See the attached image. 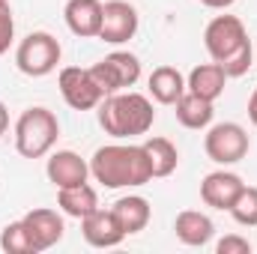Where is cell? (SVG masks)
<instances>
[{"mask_svg":"<svg viewBox=\"0 0 257 254\" xmlns=\"http://www.w3.org/2000/svg\"><path fill=\"white\" fill-rule=\"evenodd\" d=\"M90 174L105 189H135L153 180V168L144 144H108L90 159Z\"/></svg>","mask_w":257,"mask_h":254,"instance_id":"obj_1","label":"cell"},{"mask_svg":"<svg viewBox=\"0 0 257 254\" xmlns=\"http://www.w3.org/2000/svg\"><path fill=\"white\" fill-rule=\"evenodd\" d=\"M153 102L141 93H111L99 102V126L111 138H135L153 129Z\"/></svg>","mask_w":257,"mask_h":254,"instance_id":"obj_2","label":"cell"},{"mask_svg":"<svg viewBox=\"0 0 257 254\" xmlns=\"http://www.w3.org/2000/svg\"><path fill=\"white\" fill-rule=\"evenodd\" d=\"M60 138V123L48 108H27L15 123V150L24 159H42Z\"/></svg>","mask_w":257,"mask_h":254,"instance_id":"obj_3","label":"cell"},{"mask_svg":"<svg viewBox=\"0 0 257 254\" xmlns=\"http://www.w3.org/2000/svg\"><path fill=\"white\" fill-rule=\"evenodd\" d=\"M60 54H63L60 42L51 33L36 30V33H30V36L21 39L18 51H15V66L24 75H30V78H45V75H51L57 69Z\"/></svg>","mask_w":257,"mask_h":254,"instance_id":"obj_4","label":"cell"},{"mask_svg":"<svg viewBox=\"0 0 257 254\" xmlns=\"http://www.w3.org/2000/svg\"><path fill=\"white\" fill-rule=\"evenodd\" d=\"M245 42H251V39L245 33V24L236 15H215L203 30V45H206V51L215 63L236 54Z\"/></svg>","mask_w":257,"mask_h":254,"instance_id":"obj_5","label":"cell"},{"mask_svg":"<svg viewBox=\"0 0 257 254\" xmlns=\"http://www.w3.org/2000/svg\"><path fill=\"white\" fill-rule=\"evenodd\" d=\"M203 150L215 165H236L248 156V132L239 123H218L206 132Z\"/></svg>","mask_w":257,"mask_h":254,"instance_id":"obj_6","label":"cell"},{"mask_svg":"<svg viewBox=\"0 0 257 254\" xmlns=\"http://www.w3.org/2000/svg\"><path fill=\"white\" fill-rule=\"evenodd\" d=\"M90 75L99 84V90L105 96H111V93H120V90L132 87L141 78V63L128 51H114L105 60H99L96 66H90Z\"/></svg>","mask_w":257,"mask_h":254,"instance_id":"obj_7","label":"cell"},{"mask_svg":"<svg viewBox=\"0 0 257 254\" xmlns=\"http://www.w3.org/2000/svg\"><path fill=\"white\" fill-rule=\"evenodd\" d=\"M60 93H63L66 105L75 108V111H90V108H99V102L105 99V93L99 90V84L93 81L90 69H81V66H66L60 69Z\"/></svg>","mask_w":257,"mask_h":254,"instance_id":"obj_8","label":"cell"},{"mask_svg":"<svg viewBox=\"0 0 257 254\" xmlns=\"http://www.w3.org/2000/svg\"><path fill=\"white\" fill-rule=\"evenodd\" d=\"M138 33V12L126 0H108L102 3V27L99 39L111 45H123Z\"/></svg>","mask_w":257,"mask_h":254,"instance_id":"obj_9","label":"cell"},{"mask_svg":"<svg viewBox=\"0 0 257 254\" xmlns=\"http://www.w3.org/2000/svg\"><path fill=\"white\" fill-rule=\"evenodd\" d=\"M81 233L93 248H114L126 239V230L120 227L114 209H93L81 218Z\"/></svg>","mask_w":257,"mask_h":254,"instance_id":"obj_10","label":"cell"},{"mask_svg":"<svg viewBox=\"0 0 257 254\" xmlns=\"http://www.w3.org/2000/svg\"><path fill=\"white\" fill-rule=\"evenodd\" d=\"M21 221H24V227H27V233H30V242H33L36 254L54 248V245L63 239V230H66L63 218H60L54 209H45V206L30 209Z\"/></svg>","mask_w":257,"mask_h":254,"instance_id":"obj_11","label":"cell"},{"mask_svg":"<svg viewBox=\"0 0 257 254\" xmlns=\"http://www.w3.org/2000/svg\"><path fill=\"white\" fill-rule=\"evenodd\" d=\"M242 189H245V183H242L239 174L212 171V174H206L203 183H200V200H203L206 206H212V209H230Z\"/></svg>","mask_w":257,"mask_h":254,"instance_id":"obj_12","label":"cell"},{"mask_svg":"<svg viewBox=\"0 0 257 254\" xmlns=\"http://www.w3.org/2000/svg\"><path fill=\"white\" fill-rule=\"evenodd\" d=\"M45 174H48V180H51L57 189H69V186H81V183H87V177H90V165H87L78 153H72V150H57V153L48 159Z\"/></svg>","mask_w":257,"mask_h":254,"instance_id":"obj_13","label":"cell"},{"mask_svg":"<svg viewBox=\"0 0 257 254\" xmlns=\"http://www.w3.org/2000/svg\"><path fill=\"white\" fill-rule=\"evenodd\" d=\"M63 18L75 36H81V39L99 36V27H102V3L99 0H69L66 9H63Z\"/></svg>","mask_w":257,"mask_h":254,"instance_id":"obj_14","label":"cell"},{"mask_svg":"<svg viewBox=\"0 0 257 254\" xmlns=\"http://www.w3.org/2000/svg\"><path fill=\"white\" fill-rule=\"evenodd\" d=\"M174 230H177V239H180L183 245L200 248V245H206V242L212 239L215 224H212L209 215H203V212H197V209H186V212L177 215Z\"/></svg>","mask_w":257,"mask_h":254,"instance_id":"obj_15","label":"cell"},{"mask_svg":"<svg viewBox=\"0 0 257 254\" xmlns=\"http://www.w3.org/2000/svg\"><path fill=\"white\" fill-rule=\"evenodd\" d=\"M186 90L189 87H186V78L180 75V69H174V66L153 69V75H150V93H153V99L159 105H177Z\"/></svg>","mask_w":257,"mask_h":254,"instance_id":"obj_16","label":"cell"},{"mask_svg":"<svg viewBox=\"0 0 257 254\" xmlns=\"http://www.w3.org/2000/svg\"><path fill=\"white\" fill-rule=\"evenodd\" d=\"M224 84H227V75H224V69L215 63V60L212 63H203V66H194L189 81H186L189 93L200 96V99H209V102H215L224 93Z\"/></svg>","mask_w":257,"mask_h":254,"instance_id":"obj_17","label":"cell"},{"mask_svg":"<svg viewBox=\"0 0 257 254\" xmlns=\"http://www.w3.org/2000/svg\"><path fill=\"white\" fill-rule=\"evenodd\" d=\"M114 215H117V221H120V227L128 233H141L147 224H150V200L147 197H141V194H128V197H120L114 206Z\"/></svg>","mask_w":257,"mask_h":254,"instance_id":"obj_18","label":"cell"},{"mask_svg":"<svg viewBox=\"0 0 257 254\" xmlns=\"http://www.w3.org/2000/svg\"><path fill=\"white\" fill-rule=\"evenodd\" d=\"M57 206L63 209L66 215H72V218H84L93 209H99V197H96L93 186L81 183V186H69V189L57 191Z\"/></svg>","mask_w":257,"mask_h":254,"instance_id":"obj_19","label":"cell"},{"mask_svg":"<svg viewBox=\"0 0 257 254\" xmlns=\"http://www.w3.org/2000/svg\"><path fill=\"white\" fill-rule=\"evenodd\" d=\"M215 117V108L209 99H200L194 93H183V99L177 102V120L186 129H206Z\"/></svg>","mask_w":257,"mask_h":254,"instance_id":"obj_20","label":"cell"},{"mask_svg":"<svg viewBox=\"0 0 257 254\" xmlns=\"http://www.w3.org/2000/svg\"><path fill=\"white\" fill-rule=\"evenodd\" d=\"M144 150H147L153 177H171V174L177 171L180 153H177V147H174L168 138H150V141H144Z\"/></svg>","mask_w":257,"mask_h":254,"instance_id":"obj_21","label":"cell"},{"mask_svg":"<svg viewBox=\"0 0 257 254\" xmlns=\"http://www.w3.org/2000/svg\"><path fill=\"white\" fill-rule=\"evenodd\" d=\"M0 248L6 254H36L33 242H30V233L24 227V221H12L3 227L0 233Z\"/></svg>","mask_w":257,"mask_h":254,"instance_id":"obj_22","label":"cell"},{"mask_svg":"<svg viewBox=\"0 0 257 254\" xmlns=\"http://www.w3.org/2000/svg\"><path fill=\"white\" fill-rule=\"evenodd\" d=\"M227 212L233 215L236 224H242V227H257V189L254 186H245V189L239 191V197L233 200V206H230Z\"/></svg>","mask_w":257,"mask_h":254,"instance_id":"obj_23","label":"cell"},{"mask_svg":"<svg viewBox=\"0 0 257 254\" xmlns=\"http://www.w3.org/2000/svg\"><path fill=\"white\" fill-rule=\"evenodd\" d=\"M218 66L224 69L227 78H239V75H245V72L251 69V42H245L236 54H230L227 60H221Z\"/></svg>","mask_w":257,"mask_h":254,"instance_id":"obj_24","label":"cell"},{"mask_svg":"<svg viewBox=\"0 0 257 254\" xmlns=\"http://www.w3.org/2000/svg\"><path fill=\"white\" fill-rule=\"evenodd\" d=\"M12 36H15V18H12V6L9 0H0V54L9 51L12 45Z\"/></svg>","mask_w":257,"mask_h":254,"instance_id":"obj_25","label":"cell"},{"mask_svg":"<svg viewBox=\"0 0 257 254\" xmlns=\"http://www.w3.org/2000/svg\"><path fill=\"white\" fill-rule=\"evenodd\" d=\"M218 254H248L251 251V242L242 239V236H224L218 245H215Z\"/></svg>","mask_w":257,"mask_h":254,"instance_id":"obj_26","label":"cell"},{"mask_svg":"<svg viewBox=\"0 0 257 254\" xmlns=\"http://www.w3.org/2000/svg\"><path fill=\"white\" fill-rule=\"evenodd\" d=\"M203 6H209V9H227V6H233L236 0H200Z\"/></svg>","mask_w":257,"mask_h":254,"instance_id":"obj_27","label":"cell"},{"mask_svg":"<svg viewBox=\"0 0 257 254\" xmlns=\"http://www.w3.org/2000/svg\"><path fill=\"white\" fill-rule=\"evenodd\" d=\"M248 120L257 126V87H254V93H251V99H248Z\"/></svg>","mask_w":257,"mask_h":254,"instance_id":"obj_28","label":"cell"},{"mask_svg":"<svg viewBox=\"0 0 257 254\" xmlns=\"http://www.w3.org/2000/svg\"><path fill=\"white\" fill-rule=\"evenodd\" d=\"M6 126H9V111H6V105L0 102V135L6 132Z\"/></svg>","mask_w":257,"mask_h":254,"instance_id":"obj_29","label":"cell"}]
</instances>
